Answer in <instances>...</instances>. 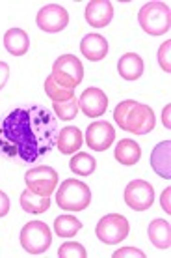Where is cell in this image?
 <instances>
[{"instance_id":"2","label":"cell","mask_w":171,"mask_h":258,"mask_svg":"<svg viewBox=\"0 0 171 258\" xmlns=\"http://www.w3.org/2000/svg\"><path fill=\"white\" fill-rule=\"evenodd\" d=\"M114 120L119 129L134 135H147L154 129V112L149 105L138 103L134 99L121 101L114 110Z\"/></svg>"},{"instance_id":"3","label":"cell","mask_w":171,"mask_h":258,"mask_svg":"<svg viewBox=\"0 0 171 258\" xmlns=\"http://www.w3.org/2000/svg\"><path fill=\"white\" fill-rule=\"evenodd\" d=\"M141 30L151 36H164L171 28V10L165 2H147L138 12Z\"/></svg>"},{"instance_id":"14","label":"cell","mask_w":171,"mask_h":258,"mask_svg":"<svg viewBox=\"0 0 171 258\" xmlns=\"http://www.w3.org/2000/svg\"><path fill=\"white\" fill-rule=\"evenodd\" d=\"M151 167L164 180L171 178V141H164L156 144L151 152Z\"/></svg>"},{"instance_id":"22","label":"cell","mask_w":171,"mask_h":258,"mask_svg":"<svg viewBox=\"0 0 171 258\" xmlns=\"http://www.w3.org/2000/svg\"><path fill=\"white\" fill-rule=\"evenodd\" d=\"M69 168L78 176H89L95 172L97 159L93 155L86 154V152H78L69 159Z\"/></svg>"},{"instance_id":"11","label":"cell","mask_w":171,"mask_h":258,"mask_svg":"<svg viewBox=\"0 0 171 258\" xmlns=\"http://www.w3.org/2000/svg\"><path fill=\"white\" fill-rule=\"evenodd\" d=\"M115 141V129L108 122H93L86 129V142L91 150L95 152H104Z\"/></svg>"},{"instance_id":"5","label":"cell","mask_w":171,"mask_h":258,"mask_svg":"<svg viewBox=\"0 0 171 258\" xmlns=\"http://www.w3.org/2000/svg\"><path fill=\"white\" fill-rule=\"evenodd\" d=\"M52 81L60 84L62 88L75 90L84 79V66L82 62L73 56V54H64L54 62L51 73Z\"/></svg>"},{"instance_id":"9","label":"cell","mask_w":171,"mask_h":258,"mask_svg":"<svg viewBox=\"0 0 171 258\" xmlns=\"http://www.w3.org/2000/svg\"><path fill=\"white\" fill-rule=\"evenodd\" d=\"M36 25L49 34L62 32L65 26L69 25V13L60 4H47L36 15Z\"/></svg>"},{"instance_id":"4","label":"cell","mask_w":171,"mask_h":258,"mask_svg":"<svg viewBox=\"0 0 171 258\" xmlns=\"http://www.w3.org/2000/svg\"><path fill=\"white\" fill-rule=\"evenodd\" d=\"M56 202L67 212H82L91 204V191L84 181L65 180L58 189Z\"/></svg>"},{"instance_id":"12","label":"cell","mask_w":171,"mask_h":258,"mask_svg":"<svg viewBox=\"0 0 171 258\" xmlns=\"http://www.w3.org/2000/svg\"><path fill=\"white\" fill-rule=\"evenodd\" d=\"M78 109L89 118L102 116L108 109L106 94L101 88H88V90H84V94L78 99Z\"/></svg>"},{"instance_id":"32","label":"cell","mask_w":171,"mask_h":258,"mask_svg":"<svg viewBox=\"0 0 171 258\" xmlns=\"http://www.w3.org/2000/svg\"><path fill=\"white\" fill-rule=\"evenodd\" d=\"M169 110H171V105H165L164 107V114H162V120H164V125L169 129Z\"/></svg>"},{"instance_id":"8","label":"cell","mask_w":171,"mask_h":258,"mask_svg":"<svg viewBox=\"0 0 171 258\" xmlns=\"http://www.w3.org/2000/svg\"><path fill=\"white\" fill-rule=\"evenodd\" d=\"M25 181L28 189L39 197H51L58 189V172L52 167L41 165V167L30 168L25 174Z\"/></svg>"},{"instance_id":"23","label":"cell","mask_w":171,"mask_h":258,"mask_svg":"<svg viewBox=\"0 0 171 258\" xmlns=\"http://www.w3.org/2000/svg\"><path fill=\"white\" fill-rule=\"evenodd\" d=\"M54 230L60 238H71L78 230H82V223L73 215H58L54 219Z\"/></svg>"},{"instance_id":"26","label":"cell","mask_w":171,"mask_h":258,"mask_svg":"<svg viewBox=\"0 0 171 258\" xmlns=\"http://www.w3.org/2000/svg\"><path fill=\"white\" fill-rule=\"evenodd\" d=\"M58 256L60 258H86L88 252L84 245L76 243V241H65L64 245L58 249Z\"/></svg>"},{"instance_id":"1","label":"cell","mask_w":171,"mask_h":258,"mask_svg":"<svg viewBox=\"0 0 171 258\" xmlns=\"http://www.w3.org/2000/svg\"><path fill=\"white\" fill-rule=\"evenodd\" d=\"M58 123L49 109L34 105L30 109H13L0 123V150L10 157L34 163L49 154L58 139Z\"/></svg>"},{"instance_id":"29","label":"cell","mask_w":171,"mask_h":258,"mask_svg":"<svg viewBox=\"0 0 171 258\" xmlns=\"http://www.w3.org/2000/svg\"><path fill=\"white\" fill-rule=\"evenodd\" d=\"M8 79H10V66L6 62H0V90L6 86Z\"/></svg>"},{"instance_id":"24","label":"cell","mask_w":171,"mask_h":258,"mask_svg":"<svg viewBox=\"0 0 171 258\" xmlns=\"http://www.w3.org/2000/svg\"><path fill=\"white\" fill-rule=\"evenodd\" d=\"M45 94L49 99H52V103H62V101H69L75 97V90H67V88H62L60 84H56L52 81V77L45 79Z\"/></svg>"},{"instance_id":"21","label":"cell","mask_w":171,"mask_h":258,"mask_svg":"<svg viewBox=\"0 0 171 258\" xmlns=\"http://www.w3.org/2000/svg\"><path fill=\"white\" fill-rule=\"evenodd\" d=\"M21 208L28 213H34V215L45 213L51 208V197H39L30 189H25L21 193Z\"/></svg>"},{"instance_id":"13","label":"cell","mask_w":171,"mask_h":258,"mask_svg":"<svg viewBox=\"0 0 171 258\" xmlns=\"http://www.w3.org/2000/svg\"><path fill=\"white\" fill-rule=\"evenodd\" d=\"M114 19V6L108 0H91L86 6V21L95 28H104Z\"/></svg>"},{"instance_id":"16","label":"cell","mask_w":171,"mask_h":258,"mask_svg":"<svg viewBox=\"0 0 171 258\" xmlns=\"http://www.w3.org/2000/svg\"><path fill=\"white\" fill-rule=\"evenodd\" d=\"M84 144V135L78 127H64L60 129L56 139V146L60 150V154L64 155H73L75 152L80 150V146Z\"/></svg>"},{"instance_id":"28","label":"cell","mask_w":171,"mask_h":258,"mask_svg":"<svg viewBox=\"0 0 171 258\" xmlns=\"http://www.w3.org/2000/svg\"><path fill=\"white\" fill-rule=\"evenodd\" d=\"M145 258V252L136 249V247H123L114 252V258Z\"/></svg>"},{"instance_id":"27","label":"cell","mask_w":171,"mask_h":258,"mask_svg":"<svg viewBox=\"0 0 171 258\" xmlns=\"http://www.w3.org/2000/svg\"><path fill=\"white\" fill-rule=\"evenodd\" d=\"M169 51H171V41H164L158 49V64L160 68L169 73L171 71V62H169Z\"/></svg>"},{"instance_id":"19","label":"cell","mask_w":171,"mask_h":258,"mask_svg":"<svg viewBox=\"0 0 171 258\" xmlns=\"http://www.w3.org/2000/svg\"><path fill=\"white\" fill-rule=\"evenodd\" d=\"M149 239L156 249H169L171 245V225L165 219H154L149 223Z\"/></svg>"},{"instance_id":"20","label":"cell","mask_w":171,"mask_h":258,"mask_svg":"<svg viewBox=\"0 0 171 258\" xmlns=\"http://www.w3.org/2000/svg\"><path fill=\"white\" fill-rule=\"evenodd\" d=\"M139 157H141V148H139L138 142L132 141V139H123L115 146V159L121 165L132 167V165H136L139 161Z\"/></svg>"},{"instance_id":"31","label":"cell","mask_w":171,"mask_h":258,"mask_svg":"<svg viewBox=\"0 0 171 258\" xmlns=\"http://www.w3.org/2000/svg\"><path fill=\"white\" fill-rule=\"evenodd\" d=\"M169 197H171V187L164 189V193H162V199H160V204H162V208H164V212H165V213H171Z\"/></svg>"},{"instance_id":"25","label":"cell","mask_w":171,"mask_h":258,"mask_svg":"<svg viewBox=\"0 0 171 258\" xmlns=\"http://www.w3.org/2000/svg\"><path fill=\"white\" fill-rule=\"evenodd\" d=\"M54 112L60 120L64 122H69V120H75V116L78 114V99L73 97L69 101H62V103H54Z\"/></svg>"},{"instance_id":"7","label":"cell","mask_w":171,"mask_h":258,"mask_svg":"<svg viewBox=\"0 0 171 258\" xmlns=\"http://www.w3.org/2000/svg\"><path fill=\"white\" fill-rule=\"evenodd\" d=\"M128 232H130L128 219L119 215V213L104 215L95 226L97 238L101 239L102 243H106V245H117L119 241L127 238Z\"/></svg>"},{"instance_id":"17","label":"cell","mask_w":171,"mask_h":258,"mask_svg":"<svg viewBox=\"0 0 171 258\" xmlns=\"http://www.w3.org/2000/svg\"><path fill=\"white\" fill-rule=\"evenodd\" d=\"M4 47L13 56H23L30 49V38L23 28H10L4 34Z\"/></svg>"},{"instance_id":"30","label":"cell","mask_w":171,"mask_h":258,"mask_svg":"<svg viewBox=\"0 0 171 258\" xmlns=\"http://www.w3.org/2000/svg\"><path fill=\"white\" fill-rule=\"evenodd\" d=\"M8 212H10V199L4 191H0V217L8 215Z\"/></svg>"},{"instance_id":"18","label":"cell","mask_w":171,"mask_h":258,"mask_svg":"<svg viewBox=\"0 0 171 258\" xmlns=\"http://www.w3.org/2000/svg\"><path fill=\"white\" fill-rule=\"evenodd\" d=\"M143 70H145V66H143V60L139 54H134V52H127V54H123L117 62V71H119V75L125 81H136L143 75Z\"/></svg>"},{"instance_id":"6","label":"cell","mask_w":171,"mask_h":258,"mask_svg":"<svg viewBox=\"0 0 171 258\" xmlns=\"http://www.w3.org/2000/svg\"><path fill=\"white\" fill-rule=\"evenodd\" d=\"M52 243L51 228L43 221H30L21 230V247L30 254H41Z\"/></svg>"},{"instance_id":"15","label":"cell","mask_w":171,"mask_h":258,"mask_svg":"<svg viewBox=\"0 0 171 258\" xmlns=\"http://www.w3.org/2000/svg\"><path fill=\"white\" fill-rule=\"evenodd\" d=\"M80 51L89 62H99L108 54V41L101 34H88L80 41Z\"/></svg>"},{"instance_id":"10","label":"cell","mask_w":171,"mask_h":258,"mask_svg":"<svg viewBox=\"0 0 171 258\" xmlns=\"http://www.w3.org/2000/svg\"><path fill=\"white\" fill-rule=\"evenodd\" d=\"M125 202L136 212H145L154 202V189L145 180H132L125 187Z\"/></svg>"}]
</instances>
